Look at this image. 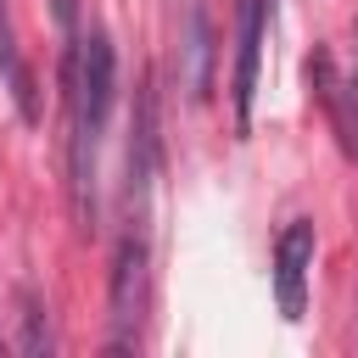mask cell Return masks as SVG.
Here are the masks:
<instances>
[{
  "label": "cell",
  "mask_w": 358,
  "mask_h": 358,
  "mask_svg": "<svg viewBox=\"0 0 358 358\" xmlns=\"http://www.w3.org/2000/svg\"><path fill=\"white\" fill-rule=\"evenodd\" d=\"M67 168H73V201L78 218H95V157H101V134L117 101V56L112 39L95 34H73L67 45Z\"/></svg>",
  "instance_id": "1"
},
{
  "label": "cell",
  "mask_w": 358,
  "mask_h": 358,
  "mask_svg": "<svg viewBox=\"0 0 358 358\" xmlns=\"http://www.w3.org/2000/svg\"><path fill=\"white\" fill-rule=\"evenodd\" d=\"M308 84H313V95H319V106H324V117L336 129V145L358 162V67L336 73V56L319 45L308 56Z\"/></svg>",
  "instance_id": "2"
},
{
  "label": "cell",
  "mask_w": 358,
  "mask_h": 358,
  "mask_svg": "<svg viewBox=\"0 0 358 358\" xmlns=\"http://www.w3.org/2000/svg\"><path fill=\"white\" fill-rule=\"evenodd\" d=\"M308 268H313V224L291 218L274 241V302L285 319H302L308 308Z\"/></svg>",
  "instance_id": "3"
},
{
  "label": "cell",
  "mask_w": 358,
  "mask_h": 358,
  "mask_svg": "<svg viewBox=\"0 0 358 358\" xmlns=\"http://www.w3.org/2000/svg\"><path fill=\"white\" fill-rule=\"evenodd\" d=\"M140 313H145V241L123 235L112 263V347H134Z\"/></svg>",
  "instance_id": "4"
},
{
  "label": "cell",
  "mask_w": 358,
  "mask_h": 358,
  "mask_svg": "<svg viewBox=\"0 0 358 358\" xmlns=\"http://www.w3.org/2000/svg\"><path fill=\"white\" fill-rule=\"evenodd\" d=\"M185 90L190 101L213 90V28H207L201 0H185Z\"/></svg>",
  "instance_id": "5"
},
{
  "label": "cell",
  "mask_w": 358,
  "mask_h": 358,
  "mask_svg": "<svg viewBox=\"0 0 358 358\" xmlns=\"http://www.w3.org/2000/svg\"><path fill=\"white\" fill-rule=\"evenodd\" d=\"M0 73H6V84H11V101H17V112L34 123V117H39V106H34V78H28L22 56H17V39H11V17H6V0H0Z\"/></svg>",
  "instance_id": "6"
},
{
  "label": "cell",
  "mask_w": 358,
  "mask_h": 358,
  "mask_svg": "<svg viewBox=\"0 0 358 358\" xmlns=\"http://www.w3.org/2000/svg\"><path fill=\"white\" fill-rule=\"evenodd\" d=\"M50 6H56V22L73 34V11H78V0H50Z\"/></svg>",
  "instance_id": "7"
}]
</instances>
